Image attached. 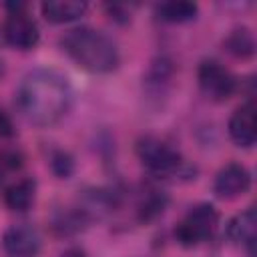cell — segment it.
Masks as SVG:
<instances>
[{
  "label": "cell",
  "instance_id": "52a82bcc",
  "mask_svg": "<svg viewBox=\"0 0 257 257\" xmlns=\"http://www.w3.org/2000/svg\"><path fill=\"white\" fill-rule=\"evenodd\" d=\"M2 247L10 257H36L42 247V237L28 223L10 225L2 235Z\"/></svg>",
  "mask_w": 257,
  "mask_h": 257
},
{
  "label": "cell",
  "instance_id": "5b68a950",
  "mask_svg": "<svg viewBox=\"0 0 257 257\" xmlns=\"http://www.w3.org/2000/svg\"><path fill=\"white\" fill-rule=\"evenodd\" d=\"M197 80H199V86L205 92V96L215 102H223L237 92L235 74L229 68H225L219 60H213V58L203 60L199 64Z\"/></svg>",
  "mask_w": 257,
  "mask_h": 257
},
{
  "label": "cell",
  "instance_id": "ffe728a7",
  "mask_svg": "<svg viewBox=\"0 0 257 257\" xmlns=\"http://www.w3.org/2000/svg\"><path fill=\"white\" fill-rule=\"evenodd\" d=\"M60 257H86V253L80 247H68L60 253Z\"/></svg>",
  "mask_w": 257,
  "mask_h": 257
},
{
  "label": "cell",
  "instance_id": "8992f818",
  "mask_svg": "<svg viewBox=\"0 0 257 257\" xmlns=\"http://www.w3.org/2000/svg\"><path fill=\"white\" fill-rule=\"evenodd\" d=\"M2 36L6 44L16 50H32L40 40V30L36 20L26 12V8H22L8 12L2 26Z\"/></svg>",
  "mask_w": 257,
  "mask_h": 257
},
{
  "label": "cell",
  "instance_id": "6da1fadb",
  "mask_svg": "<svg viewBox=\"0 0 257 257\" xmlns=\"http://www.w3.org/2000/svg\"><path fill=\"white\" fill-rule=\"evenodd\" d=\"M72 86L64 74L52 68L28 72L16 88L18 112L36 126H52L72 106Z\"/></svg>",
  "mask_w": 257,
  "mask_h": 257
},
{
  "label": "cell",
  "instance_id": "7c38bea8",
  "mask_svg": "<svg viewBox=\"0 0 257 257\" xmlns=\"http://www.w3.org/2000/svg\"><path fill=\"white\" fill-rule=\"evenodd\" d=\"M36 199V181L32 177H22L6 187L4 191V203L12 211H28L34 205Z\"/></svg>",
  "mask_w": 257,
  "mask_h": 257
},
{
  "label": "cell",
  "instance_id": "2e32d148",
  "mask_svg": "<svg viewBox=\"0 0 257 257\" xmlns=\"http://www.w3.org/2000/svg\"><path fill=\"white\" fill-rule=\"evenodd\" d=\"M167 195L163 191H147L139 203V219L141 221H153L159 217L167 207Z\"/></svg>",
  "mask_w": 257,
  "mask_h": 257
},
{
  "label": "cell",
  "instance_id": "e0dca14e",
  "mask_svg": "<svg viewBox=\"0 0 257 257\" xmlns=\"http://www.w3.org/2000/svg\"><path fill=\"white\" fill-rule=\"evenodd\" d=\"M50 169L58 179H68L74 171V161L66 151H54L50 155Z\"/></svg>",
  "mask_w": 257,
  "mask_h": 257
},
{
  "label": "cell",
  "instance_id": "ac0fdd59",
  "mask_svg": "<svg viewBox=\"0 0 257 257\" xmlns=\"http://www.w3.org/2000/svg\"><path fill=\"white\" fill-rule=\"evenodd\" d=\"M22 163H24V157H22L20 151H16V149H4V151H0V181L8 173L18 171L22 167Z\"/></svg>",
  "mask_w": 257,
  "mask_h": 257
},
{
  "label": "cell",
  "instance_id": "30bf717a",
  "mask_svg": "<svg viewBox=\"0 0 257 257\" xmlns=\"http://www.w3.org/2000/svg\"><path fill=\"white\" fill-rule=\"evenodd\" d=\"M229 239L243 247L251 257L255 255V241H257V213L253 207H247L239 215H235L227 225Z\"/></svg>",
  "mask_w": 257,
  "mask_h": 257
},
{
  "label": "cell",
  "instance_id": "9a60e30c",
  "mask_svg": "<svg viewBox=\"0 0 257 257\" xmlns=\"http://www.w3.org/2000/svg\"><path fill=\"white\" fill-rule=\"evenodd\" d=\"M225 50L235 58H251L255 54V36L247 26L233 28L225 38Z\"/></svg>",
  "mask_w": 257,
  "mask_h": 257
},
{
  "label": "cell",
  "instance_id": "4fadbf2b",
  "mask_svg": "<svg viewBox=\"0 0 257 257\" xmlns=\"http://www.w3.org/2000/svg\"><path fill=\"white\" fill-rule=\"evenodd\" d=\"M88 223H90V217L78 205L76 207H68V209H60L52 217V229L60 237L76 235V233L84 231L88 227Z\"/></svg>",
  "mask_w": 257,
  "mask_h": 257
},
{
  "label": "cell",
  "instance_id": "277c9868",
  "mask_svg": "<svg viewBox=\"0 0 257 257\" xmlns=\"http://www.w3.org/2000/svg\"><path fill=\"white\" fill-rule=\"evenodd\" d=\"M219 213L211 203L191 207L175 227V239L183 247H197L205 243L217 229Z\"/></svg>",
  "mask_w": 257,
  "mask_h": 257
},
{
  "label": "cell",
  "instance_id": "8fae6325",
  "mask_svg": "<svg viewBox=\"0 0 257 257\" xmlns=\"http://www.w3.org/2000/svg\"><path fill=\"white\" fill-rule=\"evenodd\" d=\"M42 16L52 24H64L78 20L86 12V2L78 0H46L40 4Z\"/></svg>",
  "mask_w": 257,
  "mask_h": 257
},
{
  "label": "cell",
  "instance_id": "7a4b0ae2",
  "mask_svg": "<svg viewBox=\"0 0 257 257\" xmlns=\"http://www.w3.org/2000/svg\"><path fill=\"white\" fill-rule=\"evenodd\" d=\"M60 48L72 62L94 74L112 72L120 62L114 40L102 30L90 26H76L66 30L60 36Z\"/></svg>",
  "mask_w": 257,
  "mask_h": 257
},
{
  "label": "cell",
  "instance_id": "d6986e66",
  "mask_svg": "<svg viewBox=\"0 0 257 257\" xmlns=\"http://www.w3.org/2000/svg\"><path fill=\"white\" fill-rule=\"evenodd\" d=\"M14 122H12V118L8 116V112L0 106V139H10V137H14Z\"/></svg>",
  "mask_w": 257,
  "mask_h": 257
},
{
  "label": "cell",
  "instance_id": "9c48e42d",
  "mask_svg": "<svg viewBox=\"0 0 257 257\" xmlns=\"http://www.w3.org/2000/svg\"><path fill=\"white\" fill-rule=\"evenodd\" d=\"M249 187H251V173H249V169L245 165H241V163H227L215 175L213 193L219 199L231 201V199H237V197L245 195L249 191Z\"/></svg>",
  "mask_w": 257,
  "mask_h": 257
},
{
  "label": "cell",
  "instance_id": "ba28073f",
  "mask_svg": "<svg viewBox=\"0 0 257 257\" xmlns=\"http://www.w3.org/2000/svg\"><path fill=\"white\" fill-rule=\"evenodd\" d=\"M231 141L241 149H251L257 141V106L255 100L249 98L241 106H237L227 124Z\"/></svg>",
  "mask_w": 257,
  "mask_h": 257
},
{
  "label": "cell",
  "instance_id": "3957f363",
  "mask_svg": "<svg viewBox=\"0 0 257 257\" xmlns=\"http://www.w3.org/2000/svg\"><path fill=\"white\" fill-rule=\"evenodd\" d=\"M137 157L141 161V165L153 173V175H175L181 171V167L185 165L181 153L177 151V147L173 143H169L167 139L155 137V135H145L137 141Z\"/></svg>",
  "mask_w": 257,
  "mask_h": 257
},
{
  "label": "cell",
  "instance_id": "5bb4252c",
  "mask_svg": "<svg viewBox=\"0 0 257 257\" xmlns=\"http://www.w3.org/2000/svg\"><path fill=\"white\" fill-rule=\"evenodd\" d=\"M199 6L195 2L187 0H171V2H161L155 6V14L159 20L169 22V24H183L189 22L197 16Z\"/></svg>",
  "mask_w": 257,
  "mask_h": 257
}]
</instances>
